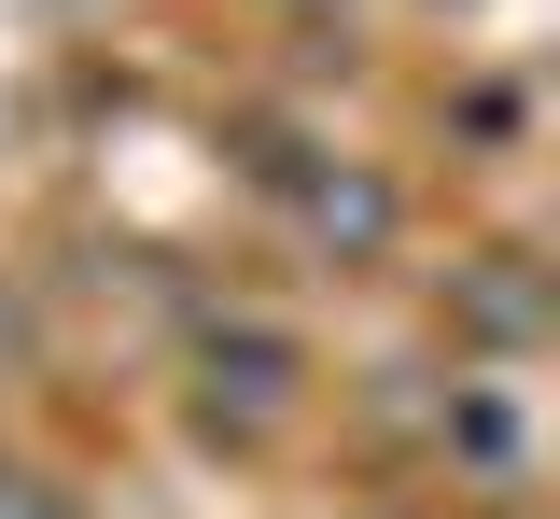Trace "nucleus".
Instances as JSON below:
<instances>
[{
	"label": "nucleus",
	"mask_w": 560,
	"mask_h": 519,
	"mask_svg": "<svg viewBox=\"0 0 560 519\" xmlns=\"http://www.w3.org/2000/svg\"><path fill=\"white\" fill-rule=\"evenodd\" d=\"M294 393H308V351H294L280 323H253V309H224V323L197 337V407H210V422L267 436V422L294 407Z\"/></svg>",
	"instance_id": "1"
},
{
	"label": "nucleus",
	"mask_w": 560,
	"mask_h": 519,
	"mask_svg": "<svg viewBox=\"0 0 560 519\" xmlns=\"http://www.w3.org/2000/svg\"><path fill=\"white\" fill-rule=\"evenodd\" d=\"M0 519H70V506L43 492V477H0Z\"/></svg>",
	"instance_id": "5"
},
{
	"label": "nucleus",
	"mask_w": 560,
	"mask_h": 519,
	"mask_svg": "<svg viewBox=\"0 0 560 519\" xmlns=\"http://www.w3.org/2000/svg\"><path fill=\"white\" fill-rule=\"evenodd\" d=\"M448 449L477 463L490 492H518V463H533V436H518V393H504V379H448Z\"/></svg>",
	"instance_id": "2"
},
{
	"label": "nucleus",
	"mask_w": 560,
	"mask_h": 519,
	"mask_svg": "<svg viewBox=\"0 0 560 519\" xmlns=\"http://www.w3.org/2000/svg\"><path fill=\"white\" fill-rule=\"evenodd\" d=\"M308 224H323V239H350V253H378V239H393V197H378V183H323V197H308Z\"/></svg>",
	"instance_id": "4"
},
{
	"label": "nucleus",
	"mask_w": 560,
	"mask_h": 519,
	"mask_svg": "<svg viewBox=\"0 0 560 519\" xmlns=\"http://www.w3.org/2000/svg\"><path fill=\"white\" fill-rule=\"evenodd\" d=\"M463 323H477L490 351H533V323H547L533 267H518V253H477V281H463Z\"/></svg>",
	"instance_id": "3"
}]
</instances>
